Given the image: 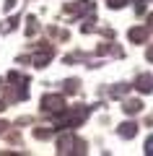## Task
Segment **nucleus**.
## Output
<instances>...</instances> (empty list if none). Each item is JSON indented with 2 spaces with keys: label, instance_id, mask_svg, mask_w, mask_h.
Returning a JSON list of instances; mask_svg holds the SVG:
<instances>
[{
  "label": "nucleus",
  "instance_id": "f257e3e1",
  "mask_svg": "<svg viewBox=\"0 0 153 156\" xmlns=\"http://www.w3.org/2000/svg\"><path fill=\"white\" fill-rule=\"evenodd\" d=\"M137 89H140V91H153V78L151 76H143L140 81H137Z\"/></svg>",
  "mask_w": 153,
  "mask_h": 156
},
{
  "label": "nucleus",
  "instance_id": "f03ea898",
  "mask_svg": "<svg viewBox=\"0 0 153 156\" xmlns=\"http://www.w3.org/2000/svg\"><path fill=\"white\" fill-rule=\"evenodd\" d=\"M42 104H49L47 109H60V107H57V104H62V101H60V96H47V99H44Z\"/></svg>",
  "mask_w": 153,
  "mask_h": 156
},
{
  "label": "nucleus",
  "instance_id": "7ed1b4c3",
  "mask_svg": "<svg viewBox=\"0 0 153 156\" xmlns=\"http://www.w3.org/2000/svg\"><path fill=\"white\" fill-rule=\"evenodd\" d=\"M122 135H125V138H132V135H135V125L132 122H127V125H122V130H120Z\"/></svg>",
  "mask_w": 153,
  "mask_h": 156
},
{
  "label": "nucleus",
  "instance_id": "20e7f679",
  "mask_svg": "<svg viewBox=\"0 0 153 156\" xmlns=\"http://www.w3.org/2000/svg\"><path fill=\"white\" fill-rule=\"evenodd\" d=\"M145 154H148V156H153V135L145 140Z\"/></svg>",
  "mask_w": 153,
  "mask_h": 156
},
{
  "label": "nucleus",
  "instance_id": "39448f33",
  "mask_svg": "<svg viewBox=\"0 0 153 156\" xmlns=\"http://www.w3.org/2000/svg\"><path fill=\"white\" fill-rule=\"evenodd\" d=\"M125 109H127V112H137V109H140V101H130Z\"/></svg>",
  "mask_w": 153,
  "mask_h": 156
},
{
  "label": "nucleus",
  "instance_id": "423d86ee",
  "mask_svg": "<svg viewBox=\"0 0 153 156\" xmlns=\"http://www.w3.org/2000/svg\"><path fill=\"white\" fill-rule=\"evenodd\" d=\"M125 5V0H112V8H122Z\"/></svg>",
  "mask_w": 153,
  "mask_h": 156
}]
</instances>
